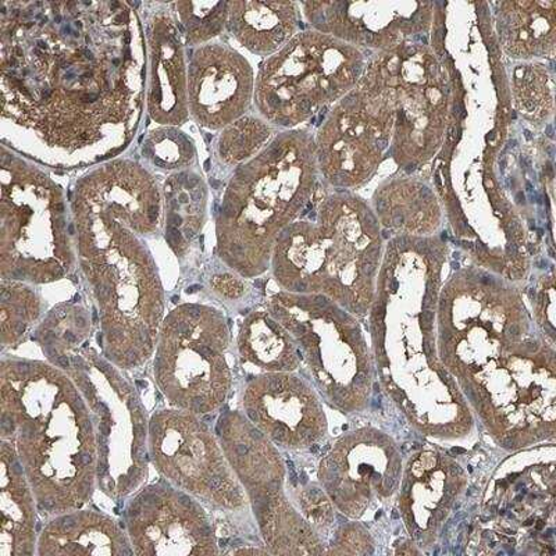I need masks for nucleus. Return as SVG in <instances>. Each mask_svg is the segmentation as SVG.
<instances>
[{"label":"nucleus","instance_id":"30","mask_svg":"<svg viewBox=\"0 0 556 556\" xmlns=\"http://www.w3.org/2000/svg\"><path fill=\"white\" fill-rule=\"evenodd\" d=\"M534 320L544 339L555 346V278L554 275L540 281L533 301Z\"/></svg>","mask_w":556,"mask_h":556},{"label":"nucleus","instance_id":"3","mask_svg":"<svg viewBox=\"0 0 556 556\" xmlns=\"http://www.w3.org/2000/svg\"><path fill=\"white\" fill-rule=\"evenodd\" d=\"M379 220L366 203L340 192L321 203L315 222L278 236L271 267L292 294H320L356 317L369 313L382 262Z\"/></svg>","mask_w":556,"mask_h":556},{"label":"nucleus","instance_id":"22","mask_svg":"<svg viewBox=\"0 0 556 556\" xmlns=\"http://www.w3.org/2000/svg\"><path fill=\"white\" fill-rule=\"evenodd\" d=\"M496 26L510 58L554 56L556 2H503Z\"/></svg>","mask_w":556,"mask_h":556},{"label":"nucleus","instance_id":"25","mask_svg":"<svg viewBox=\"0 0 556 556\" xmlns=\"http://www.w3.org/2000/svg\"><path fill=\"white\" fill-rule=\"evenodd\" d=\"M172 7L184 42L190 47L211 43L226 27L228 2H176Z\"/></svg>","mask_w":556,"mask_h":556},{"label":"nucleus","instance_id":"20","mask_svg":"<svg viewBox=\"0 0 556 556\" xmlns=\"http://www.w3.org/2000/svg\"><path fill=\"white\" fill-rule=\"evenodd\" d=\"M148 53L147 109L161 126L177 127L190 117L188 109V67L182 34L172 4L147 3Z\"/></svg>","mask_w":556,"mask_h":556},{"label":"nucleus","instance_id":"29","mask_svg":"<svg viewBox=\"0 0 556 556\" xmlns=\"http://www.w3.org/2000/svg\"><path fill=\"white\" fill-rule=\"evenodd\" d=\"M375 553V540L369 530L357 520L341 526L329 549L325 551L327 555H370Z\"/></svg>","mask_w":556,"mask_h":556},{"label":"nucleus","instance_id":"4","mask_svg":"<svg viewBox=\"0 0 556 556\" xmlns=\"http://www.w3.org/2000/svg\"><path fill=\"white\" fill-rule=\"evenodd\" d=\"M317 177L315 139L288 131L237 167L217 215L218 252L243 277L266 271L282 230L309 202Z\"/></svg>","mask_w":556,"mask_h":556},{"label":"nucleus","instance_id":"15","mask_svg":"<svg viewBox=\"0 0 556 556\" xmlns=\"http://www.w3.org/2000/svg\"><path fill=\"white\" fill-rule=\"evenodd\" d=\"M391 137V128L374 116L355 87L341 99L317 134V167L331 186H361L380 165Z\"/></svg>","mask_w":556,"mask_h":556},{"label":"nucleus","instance_id":"1","mask_svg":"<svg viewBox=\"0 0 556 556\" xmlns=\"http://www.w3.org/2000/svg\"><path fill=\"white\" fill-rule=\"evenodd\" d=\"M128 2L2 3L3 141L41 165L106 163L147 98L146 31Z\"/></svg>","mask_w":556,"mask_h":556},{"label":"nucleus","instance_id":"13","mask_svg":"<svg viewBox=\"0 0 556 556\" xmlns=\"http://www.w3.org/2000/svg\"><path fill=\"white\" fill-rule=\"evenodd\" d=\"M402 470L395 441L375 427H362L342 435L323 456L319 479L336 509L361 520L399 493Z\"/></svg>","mask_w":556,"mask_h":556},{"label":"nucleus","instance_id":"23","mask_svg":"<svg viewBox=\"0 0 556 556\" xmlns=\"http://www.w3.org/2000/svg\"><path fill=\"white\" fill-rule=\"evenodd\" d=\"M240 351L267 374H290L301 362L294 339L269 309L253 312L243 323Z\"/></svg>","mask_w":556,"mask_h":556},{"label":"nucleus","instance_id":"5","mask_svg":"<svg viewBox=\"0 0 556 556\" xmlns=\"http://www.w3.org/2000/svg\"><path fill=\"white\" fill-rule=\"evenodd\" d=\"M73 213L83 269L96 290L109 344L130 339L151 352L163 304L146 245L121 218L74 205Z\"/></svg>","mask_w":556,"mask_h":556},{"label":"nucleus","instance_id":"2","mask_svg":"<svg viewBox=\"0 0 556 556\" xmlns=\"http://www.w3.org/2000/svg\"><path fill=\"white\" fill-rule=\"evenodd\" d=\"M446 253L433 237L401 236L387 245L369 311L370 346L382 390L414 429L458 441L475 430V416L437 352Z\"/></svg>","mask_w":556,"mask_h":556},{"label":"nucleus","instance_id":"24","mask_svg":"<svg viewBox=\"0 0 556 556\" xmlns=\"http://www.w3.org/2000/svg\"><path fill=\"white\" fill-rule=\"evenodd\" d=\"M168 205L166 240L174 251L181 252L186 240L195 236L205 215L206 192L195 173H180L166 182Z\"/></svg>","mask_w":556,"mask_h":556},{"label":"nucleus","instance_id":"26","mask_svg":"<svg viewBox=\"0 0 556 556\" xmlns=\"http://www.w3.org/2000/svg\"><path fill=\"white\" fill-rule=\"evenodd\" d=\"M271 127L261 118L243 116L225 128L218 139V155L226 165H242L269 142Z\"/></svg>","mask_w":556,"mask_h":556},{"label":"nucleus","instance_id":"10","mask_svg":"<svg viewBox=\"0 0 556 556\" xmlns=\"http://www.w3.org/2000/svg\"><path fill=\"white\" fill-rule=\"evenodd\" d=\"M2 276L14 280H58L68 269L63 192L39 168L2 149L0 201Z\"/></svg>","mask_w":556,"mask_h":556},{"label":"nucleus","instance_id":"12","mask_svg":"<svg viewBox=\"0 0 556 556\" xmlns=\"http://www.w3.org/2000/svg\"><path fill=\"white\" fill-rule=\"evenodd\" d=\"M496 469L485 491L479 523L490 526L481 535L500 539L496 545L518 547L554 538L555 444L514 452Z\"/></svg>","mask_w":556,"mask_h":556},{"label":"nucleus","instance_id":"8","mask_svg":"<svg viewBox=\"0 0 556 556\" xmlns=\"http://www.w3.org/2000/svg\"><path fill=\"white\" fill-rule=\"evenodd\" d=\"M294 339L323 399L345 415L369 408L376 381L371 346L356 316L320 294H278L269 307Z\"/></svg>","mask_w":556,"mask_h":556},{"label":"nucleus","instance_id":"27","mask_svg":"<svg viewBox=\"0 0 556 556\" xmlns=\"http://www.w3.org/2000/svg\"><path fill=\"white\" fill-rule=\"evenodd\" d=\"M143 157L159 170H184L195 162L197 151L190 138L177 127L163 126L149 134Z\"/></svg>","mask_w":556,"mask_h":556},{"label":"nucleus","instance_id":"28","mask_svg":"<svg viewBox=\"0 0 556 556\" xmlns=\"http://www.w3.org/2000/svg\"><path fill=\"white\" fill-rule=\"evenodd\" d=\"M514 93L516 108L530 121L547 118L553 111L547 72L540 64H528L515 70Z\"/></svg>","mask_w":556,"mask_h":556},{"label":"nucleus","instance_id":"21","mask_svg":"<svg viewBox=\"0 0 556 556\" xmlns=\"http://www.w3.org/2000/svg\"><path fill=\"white\" fill-rule=\"evenodd\" d=\"M298 9L292 2H228L226 27L256 56L270 58L296 35Z\"/></svg>","mask_w":556,"mask_h":556},{"label":"nucleus","instance_id":"7","mask_svg":"<svg viewBox=\"0 0 556 556\" xmlns=\"http://www.w3.org/2000/svg\"><path fill=\"white\" fill-rule=\"evenodd\" d=\"M529 334V312L513 281L473 266L441 287L437 352L458 384Z\"/></svg>","mask_w":556,"mask_h":556},{"label":"nucleus","instance_id":"19","mask_svg":"<svg viewBox=\"0 0 556 556\" xmlns=\"http://www.w3.org/2000/svg\"><path fill=\"white\" fill-rule=\"evenodd\" d=\"M317 33L331 35L350 45L379 48L384 51L405 45L414 33L430 26L431 3H302Z\"/></svg>","mask_w":556,"mask_h":556},{"label":"nucleus","instance_id":"16","mask_svg":"<svg viewBox=\"0 0 556 556\" xmlns=\"http://www.w3.org/2000/svg\"><path fill=\"white\" fill-rule=\"evenodd\" d=\"M468 483L466 470L444 450H420L406 462L396 493L399 510L421 553L437 543Z\"/></svg>","mask_w":556,"mask_h":556},{"label":"nucleus","instance_id":"17","mask_svg":"<svg viewBox=\"0 0 556 556\" xmlns=\"http://www.w3.org/2000/svg\"><path fill=\"white\" fill-rule=\"evenodd\" d=\"M188 109L206 130H225L240 121L255 96L251 63L225 43L197 48L188 62Z\"/></svg>","mask_w":556,"mask_h":556},{"label":"nucleus","instance_id":"14","mask_svg":"<svg viewBox=\"0 0 556 556\" xmlns=\"http://www.w3.org/2000/svg\"><path fill=\"white\" fill-rule=\"evenodd\" d=\"M379 62L394 97L395 157L402 165L416 166L440 147L445 126V81L426 48L401 45L386 51Z\"/></svg>","mask_w":556,"mask_h":556},{"label":"nucleus","instance_id":"18","mask_svg":"<svg viewBox=\"0 0 556 556\" xmlns=\"http://www.w3.org/2000/svg\"><path fill=\"white\" fill-rule=\"evenodd\" d=\"M253 425L276 445L305 450L327 434V417L316 391L300 377L267 374L248 386L243 400Z\"/></svg>","mask_w":556,"mask_h":556},{"label":"nucleus","instance_id":"9","mask_svg":"<svg viewBox=\"0 0 556 556\" xmlns=\"http://www.w3.org/2000/svg\"><path fill=\"white\" fill-rule=\"evenodd\" d=\"M365 66L354 45L317 31L296 34L262 64L253 96L257 112L278 127L294 128L348 96Z\"/></svg>","mask_w":556,"mask_h":556},{"label":"nucleus","instance_id":"11","mask_svg":"<svg viewBox=\"0 0 556 556\" xmlns=\"http://www.w3.org/2000/svg\"><path fill=\"white\" fill-rule=\"evenodd\" d=\"M226 451L250 495L257 523L273 554L320 555L323 543L315 529L287 501L285 465L280 454L257 427L231 414L222 417Z\"/></svg>","mask_w":556,"mask_h":556},{"label":"nucleus","instance_id":"6","mask_svg":"<svg viewBox=\"0 0 556 556\" xmlns=\"http://www.w3.org/2000/svg\"><path fill=\"white\" fill-rule=\"evenodd\" d=\"M459 389L501 448L554 443L556 351L543 336L529 334L460 381Z\"/></svg>","mask_w":556,"mask_h":556},{"label":"nucleus","instance_id":"31","mask_svg":"<svg viewBox=\"0 0 556 556\" xmlns=\"http://www.w3.org/2000/svg\"><path fill=\"white\" fill-rule=\"evenodd\" d=\"M302 509H304L307 523L313 529H327L330 528L332 521L336 519L334 504L331 503L329 495L323 489L312 486L307 489L304 496H302Z\"/></svg>","mask_w":556,"mask_h":556}]
</instances>
